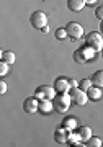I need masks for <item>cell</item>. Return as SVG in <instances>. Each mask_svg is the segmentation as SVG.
Segmentation results:
<instances>
[{
	"label": "cell",
	"instance_id": "cell-4",
	"mask_svg": "<svg viewBox=\"0 0 103 147\" xmlns=\"http://www.w3.org/2000/svg\"><path fill=\"white\" fill-rule=\"evenodd\" d=\"M30 23L33 28L36 30H43L44 26H47V15L43 10H36L35 13H31Z\"/></svg>",
	"mask_w": 103,
	"mask_h": 147
},
{
	"label": "cell",
	"instance_id": "cell-24",
	"mask_svg": "<svg viewBox=\"0 0 103 147\" xmlns=\"http://www.w3.org/2000/svg\"><path fill=\"white\" fill-rule=\"evenodd\" d=\"M5 92H7V84L3 82V80H0V93L3 95Z\"/></svg>",
	"mask_w": 103,
	"mask_h": 147
},
{
	"label": "cell",
	"instance_id": "cell-26",
	"mask_svg": "<svg viewBox=\"0 0 103 147\" xmlns=\"http://www.w3.org/2000/svg\"><path fill=\"white\" fill-rule=\"evenodd\" d=\"M95 2H97V0H87V3H88V5H92V3H95Z\"/></svg>",
	"mask_w": 103,
	"mask_h": 147
},
{
	"label": "cell",
	"instance_id": "cell-19",
	"mask_svg": "<svg viewBox=\"0 0 103 147\" xmlns=\"http://www.w3.org/2000/svg\"><path fill=\"white\" fill-rule=\"evenodd\" d=\"M92 85L93 84H92V80L90 79H82L80 82H79V87H80L82 90H85V92H88V88H90Z\"/></svg>",
	"mask_w": 103,
	"mask_h": 147
},
{
	"label": "cell",
	"instance_id": "cell-6",
	"mask_svg": "<svg viewBox=\"0 0 103 147\" xmlns=\"http://www.w3.org/2000/svg\"><path fill=\"white\" fill-rule=\"evenodd\" d=\"M69 95H70V98H72L74 103L79 105V106L87 105V101L90 100V98H88V93L85 92V90H82L80 87H77V88H70Z\"/></svg>",
	"mask_w": 103,
	"mask_h": 147
},
{
	"label": "cell",
	"instance_id": "cell-10",
	"mask_svg": "<svg viewBox=\"0 0 103 147\" xmlns=\"http://www.w3.org/2000/svg\"><path fill=\"white\" fill-rule=\"evenodd\" d=\"M69 132L70 131H67L66 127H59V129H56L54 131V141L57 142V144H66L67 139H69Z\"/></svg>",
	"mask_w": 103,
	"mask_h": 147
},
{
	"label": "cell",
	"instance_id": "cell-20",
	"mask_svg": "<svg viewBox=\"0 0 103 147\" xmlns=\"http://www.w3.org/2000/svg\"><path fill=\"white\" fill-rule=\"evenodd\" d=\"M56 39H59V41H62V39H66V38H69L67 36V31H66V28H59V30H56Z\"/></svg>",
	"mask_w": 103,
	"mask_h": 147
},
{
	"label": "cell",
	"instance_id": "cell-22",
	"mask_svg": "<svg viewBox=\"0 0 103 147\" xmlns=\"http://www.w3.org/2000/svg\"><path fill=\"white\" fill-rule=\"evenodd\" d=\"M95 16H97L100 21L103 20V5H102V7H98L97 10H95Z\"/></svg>",
	"mask_w": 103,
	"mask_h": 147
},
{
	"label": "cell",
	"instance_id": "cell-16",
	"mask_svg": "<svg viewBox=\"0 0 103 147\" xmlns=\"http://www.w3.org/2000/svg\"><path fill=\"white\" fill-rule=\"evenodd\" d=\"M51 110H54V103H52V100H41L39 101V111L41 113H49Z\"/></svg>",
	"mask_w": 103,
	"mask_h": 147
},
{
	"label": "cell",
	"instance_id": "cell-27",
	"mask_svg": "<svg viewBox=\"0 0 103 147\" xmlns=\"http://www.w3.org/2000/svg\"><path fill=\"white\" fill-rule=\"evenodd\" d=\"M100 30H102V34H103V20H102V25H100Z\"/></svg>",
	"mask_w": 103,
	"mask_h": 147
},
{
	"label": "cell",
	"instance_id": "cell-14",
	"mask_svg": "<svg viewBox=\"0 0 103 147\" xmlns=\"http://www.w3.org/2000/svg\"><path fill=\"white\" fill-rule=\"evenodd\" d=\"M62 127H66L67 131H75L77 129V119H75V116L66 118V119L62 121Z\"/></svg>",
	"mask_w": 103,
	"mask_h": 147
},
{
	"label": "cell",
	"instance_id": "cell-21",
	"mask_svg": "<svg viewBox=\"0 0 103 147\" xmlns=\"http://www.w3.org/2000/svg\"><path fill=\"white\" fill-rule=\"evenodd\" d=\"M8 69H10V64L0 61V77H5L7 74H8Z\"/></svg>",
	"mask_w": 103,
	"mask_h": 147
},
{
	"label": "cell",
	"instance_id": "cell-7",
	"mask_svg": "<svg viewBox=\"0 0 103 147\" xmlns=\"http://www.w3.org/2000/svg\"><path fill=\"white\" fill-rule=\"evenodd\" d=\"M85 44L90 47H93L97 53H100L103 49V38H102V33H97V31H92L87 34V39H85Z\"/></svg>",
	"mask_w": 103,
	"mask_h": 147
},
{
	"label": "cell",
	"instance_id": "cell-11",
	"mask_svg": "<svg viewBox=\"0 0 103 147\" xmlns=\"http://www.w3.org/2000/svg\"><path fill=\"white\" fill-rule=\"evenodd\" d=\"M87 5V0H67V8L70 11H80Z\"/></svg>",
	"mask_w": 103,
	"mask_h": 147
},
{
	"label": "cell",
	"instance_id": "cell-9",
	"mask_svg": "<svg viewBox=\"0 0 103 147\" xmlns=\"http://www.w3.org/2000/svg\"><path fill=\"white\" fill-rule=\"evenodd\" d=\"M52 87L56 88L57 93H69L70 92V85H69V80L66 77H57Z\"/></svg>",
	"mask_w": 103,
	"mask_h": 147
},
{
	"label": "cell",
	"instance_id": "cell-8",
	"mask_svg": "<svg viewBox=\"0 0 103 147\" xmlns=\"http://www.w3.org/2000/svg\"><path fill=\"white\" fill-rule=\"evenodd\" d=\"M23 110L26 113H36L39 111V100H38L36 96H30V98H26L23 101Z\"/></svg>",
	"mask_w": 103,
	"mask_h": 147
},
{
	"label": "cell",
	"instance_id": "cell-3",
	"mask_svg": "<svg viewBox=\"0 0 103 147\" xmlns=\"http://www.w3.org/2000/svg\"><path fill=\"white\" fill-rule=\"evenodd\" d=\"M57 95L56 88L54 87H49V85H41L35 90V96L38 100H54V96Z\"/></svg>",
	"mask_w": 103,
	"mask_h": 147
},
{
	"label": "cell",
	"instance_id": "cell-5",
	"mask_svg": "<svg viewBox=\"0 0 103 147\" xmlns=\"http://www.w3.org/2000/svg\"><path fill=\"white\" fill-rule=\"evenodd\" d=\"M66 31H67V36L70 38L72 41H77L83 36V26L77 21H69L66 26Z\"/></svg>",
	"mask_w": 103,
	"mask_h": 147
},
{
	"label": "cell",
	"instance_id": "cell-23",
	"mask_svg": "<svg viewBox=\"0 0 103 147\" xmlns=\"http://www.w3.org/2000/svg\"><path fill=\"white\" fill-rule=\"evenodd\" d=\"M67 80H69L70 88H77V87H79V82H77V80H74V79H67Z\"/></svg>",
	"mask_w": 103,
	"mask_h": 147
},
{
	"label": "cell",
	"instance_id": "cell-17",
	"mask_svg": "<svg viewBox=\"0 0 103 147\" xmlns=\"http://www.w3.org/2000/svg\"><path fill=\"white\" fill-rule=\"evenodd\" d=\"M87 93H88V98H90V100H95V101H97L98 98L102 96V88H100V87H95V85H92V87L88 88Z\"/></svg>",
	"mask_w": 103,
	"mask_h": 147
},
{
	"label": "cell",
	"instance_id": "cell-28",
	"mask_svg": "<svg viewBox=\"0 0 103 147\" xmlns=\"http://www.w3.org/2000/svg\"><path fill=\"white\" fill-rule=\"evenodd\" d=\"M102 57H103V49H102Z\"/></svg>",
	"mask_w": 103,
	"mask_h": 147
},
{
	"label": "cell",
	"instance_id": "cell-12",
	"mask_svg": "<svg viewBox=\"0 0 103 147\" xmlns=\"http://www.w3.org/2000/svg\"><path fill=\"white\" fill-rule=\"evenodd\" d=\"M77 134H79V137H80V141L82 142H87L90 137H92V129L88 126H80L77 129Z\"/></svg>",
	"mask_w": 103,
	"mask_h": 147
},
{
	"label": "cell",
	"instance_id": "cell-18",
	"mask_svg": "<svg viewBox=\"0 0 103 147\" xmlns=\"http://www.w3.org/2000/svg\"><path fill=\"white\" fill-rule=\"evenodd\" d=\"M85 146H88V147H102L103 142H102V139H100V137H93L92 136L87 141V144H85Z\"/></svg>",
	"mask_w": 103,
	"mask_h": 147
},
{
	"label": "cell",
	"instance_id": "cell-15",
	"mask_svg": "<svg viewBox=\"0 0 103 147\" xmlns=\"http://www.w3.org/2000/svg\"><path fill=\"white\" fill-rule=\"evenodd\" d=\"M90 80H92V84L95 85V87L103 88V70H97V72L90 77Z\"/></svg>",
	"mask_w": 103,
	"mask_h": 147
},
{
	"label": "cell",
	"instance_id": "cell-1",
	"mask_svg": "<svg viewBox=\"0 0 103 147\" xmlns=\"http://www.w3.org/2000/svg\"><path fill=\"white\" fill-rule=\"evenodd\" d=\"M95 49L93 47H90V46H82V47H79L77 51L74 53V61L75 62H79V64H87L88 61H92L93 57H95Z\"/></svg>",
	"mask_w": 103,
	"mask_h": 147
},
{
	"label": "cell",
	"instance_id": "cell-25",
	"mask_svg": "<svg viewBox=\"0 0 103 147\" xmlns=\"http://www.w3.org/2000/svg\"><path fill=\"white\" fill-rule=\"evenodd\" d=\"M41 31H43V33H47V31H49V26H44V28L41 30Z\"/></svg>",
	"mask_w": 103,
	"mask_h": 147
},
{
	"label": "cell",
	"instance_id": "cell-2",
	"mask_svg": "<svg viewBox=\"0 0 103 147\" xmlns=\"http://www.w3.org/2000/svg\"><path fill=\"white\" fill-rule=\"evenodd\" d=\"M52 103H54V110H56L57 113H66V111L69 110L70 103H72V98H70L69 93H57L56 96H54Z\"/></svg>",
	"mask_w": 103,
	"mask_h": 147
},
{
	"label": "cell",
	"instance_id": "cell-13",
	"mask_svg": "<svg viewBox=\"0 0 103 147\" xmlns=\"http://www.w3.org/2000/svg\"><path fill=\"white\" fill-rule=\"evenodd\" d=\"M0 59H2L3 62L13 65V64H15V61H16V56H15V53H13V51H2V53H0Z\"/></svg>",
	"mask_w": 103,
	"mask_h": 147
}]
</instances>
